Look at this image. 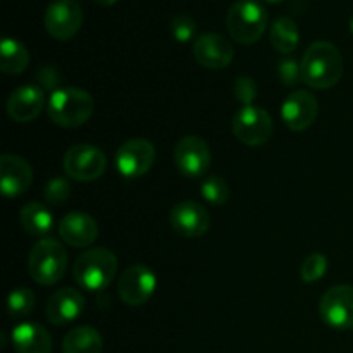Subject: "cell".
Segmentation results:
<instances>
[{"mask_svg": "<svg viewBox=\"0 0 353 353\" xmlns=\"http://www.w3.org/2000/svg\"><path fill=\"white\" fill-rule=\"evenodd\" d=\"M300 68H302V81L310 88H333L343 76V55L336 45L330 41H314L303 54Z\"/></svg>", "mask_w": 353, "mask_h": 353, "instance_id": "6da1fadb", "label": "cell"}, {"mask_svg": "<svg viewBox=\"0 0 353 353\" xmlns=\"http://www.w3.org/2000/svg\"><path fill=\"white\" fill-rule=\"evenodd\" d=\"M93 109H95V100L86 90L65 86L52 93L47 112L57 126L78 128L92 117Z\"/></svg>", "mask_w": 353, "mask_h": 353, "instance_id": "7a4b0ae2", "label": "cell"}, {"mask_svg": "<svg viewBox=\"0 0 353 353\" xmlns=\"http://www.w3.org/2000/svg\"><path fill=\"white\" fill-rule=\"evenodd\" d=\"M117 272V257L107 248H90L76 259L72 276L81 288L102 292L112 283Z\"/></svg>", "mask_w": 353, "mask_h": 353, "instance_id": "3957f363", "label": "cell"}, {"mask_svg": "<svg viewBox=\"0 0 353 353\" xmlns=\"http://www.w3.org/2000/svg\"><path fill=\"white\" fill-rule=\"evenodd\" d=\"M68 269V252L54 238H41L31 248L28 271L38 285L50 286L61 281Z\"/></svg>", "mask_w": 353, "mask_h": 353, "instance_id": "277c9868", "label": "cell"}, {"mask_svg": "<svg viewBox=\"0 0 353 353\" xmlns=\"http://www.w3.org/2000/svg\"><path fill=\"white\" fill-rule=\"evenodd\" d=\"M226 26L234 41L252 45L264 34L268 26V10L257 0H238L228 10Z\"/></svg>", "mask_w": 353, "mask_h": 353, "instance_id": "5b68a950", "label": "cell"}, {"mask_svg": "<svg viewBox=\"0 0 353 353\" xmlns=\"http://www.w3.org/2000/svg\"><path fill=\"white\" fill-rule=\"evenodd\" d=\"M107 169V157L99 147L78 143L64 155V171L74 181H95Z\"/></svg>", "mask_w": 353, "mask_h": 353, "instance_id": "8992f818", "label": "cell"}, {"mask_svg": "<svg viewBox=\"0 0 353 353\" xmlns=\"http://www.w3.org/2000/svg\"><path fill=\"white\" fill-rule=\"evenodd\" d=\"M233 134L248 147H259L272 134V117L262 107L243 105L233 117Z\"/></svg>", "mask_w": 353, "mask_h": 353, "instance_id": "52a82bcc", "label": "cell"}, {"mask_svg": "<svg viewBox=\"0 0 353 353\" xmlns=\"http://www.w3.org/2000/svg\"><path fill=\"white\" fill-rule=\"evenodd\" d=\"M45 30L52 38L68 41L83 26V9L76 0H54L45 10Z\"/></svg>", "mask_w": 353, "mask_h": 353, "instance_id": "ba28073f", "label": "cell"}, {"mask_svg": "<svg viewBox=\"0 0 353 353\" xmlns=\"http://www.w3.org/2000/svg\"><path fill=\"white\" fill-rule=\"evenodd\" d=\"M321 319L333 330H353V286L336 285L319 302Z\"/></svg>", "mask_w": 353, "mask_h": 353, "instance_id": "9c48e42d", "label": "cell"}, {"mask_svg": "<svg viewBox=\"0 0 353 353\" xmlns=\"http://www.w3.org/2000/svg\"><path fill=\"white\" fill-rule=\"evenodd\" d=\"M155 162V147L145 138H131L116 152V168L121 176L137 179L147 174Z\"/></svg>", "mask_w": 353, "mask_h": 353, "instance_id": "30bf717a", "label": "cell"}, {"mask_svg": "<svg viewBox=\"0 0 353 353\" xmlns=\"http://www.w3.org/2000/svg\"><path fill=\"white\" fill-rule=\"evenodd\" d=\"M157 288V278L147 265L134 264L121 274L117 292L126 305L138 307L147 303Z\"/></svg>", "mask_w": 353, "mask_h": 353, "instance_id": "8fae6325", "label": "cell"}, {"mask_svg": "<svg viewBox=\"0 0 353 353\" xmlns=\"http://www.w3.org/2000/svg\"><path fill=\"white\" fill-rule=\"evenodd\" d=\"M174 162L185 178H202L210 165V148L203 138L188 134L174 148Z\"/></svg>", "mask_w": 353, "mask_h": 353, "instance_id": "7c38bea8", "label": "cell"}, {"mask_svg": "<svg viewBox=\"0 0 353 353\" xmlns=\"http://www.w3.org/2000/svg\"><path fill=\"white\" fill-rule=\"evenodd\" d=\"M319 114V102L307 90H296L286 97L281 107V117L292 131H305L312 126Z\"/></svg>", "mask_w": 353, "mask_h": 353, "instance_id": "4fadbf2b", "label": "cell"}, {"mask_svg": "<svg viewBox=\"0 0 353 353\" xmlns=\"http://www.w3.org/2000/svg\"><path fill=\"white\" fill-rule=\"evenodd\" d=\"M193 57L207 69H224L234 57V48L230 40L217 33L200 34L193 43Z\"/></svg>", "mask_w": 353, "mask_h": 353, "instance_id": "5bb4252c", "label": "cell"}, {"mask_svg": "<svg viewBox=\"0 0 353 353\" xmlns=\"http://www.w3.org/2000/svg\"><path fill=\"white\" fill-rule=\"evenodd\" d=\"M169 223L172 230L186 238H199L205 234L210 228L209 212L199 202H181L172 207L169 214Z\"/></svg>", "mask_w": 353, "mask_h": 353, "instance_id": "9a60e30c", "label": "cell"}, {"mask_svg": "<svg viewBox=\"0 0 353 353\" xmlns=\"http://www.w3.org/2000/svg\"><path fill=\"white\" fill-rule=\"evenodd\" d=\"M33 181V169L30 162L14 154H3L0 157V186L7 199L21 196Z\"/></svg>", "mask_w": 353, "mask_h": 353, "instance_id": "2e32d148", "label": "cell"}, {"mask_svg": "<svg viewBox=\"0 0 353 353\" xmlns=\"http://www.w3.org/2000/svg\"><path fill=\"white\" fill-rule=\"evenodd\" d=\"M43 105V88L37 85H23L10 93L7 100V112L16 123H30L37 119Z\"/></svg>", "mask_w": 353, "mask_h": 353, "instance_id": "e0dca14e", "label": "cell"}, {"mask_svg": "<svg viewBox=\"0 0 353 353\" xmlns=\"http://www.w3.org/2000/svg\"><path fill=\"white\" fill-rule=\"evenodd\" d=\"M85 310V299L74 288H61L48 299L45 316L55 326L72 323Z\"/></svg>", "mask_w": 353, "mask_h": 353, "instance_id": "ac0fdd59", "label": "cell"}, {"mask_svg": "<svg viewBox=\"0 0 353 353\" xmlns=\"http://www.w3.org/2000/svg\"><path fill=\"white\" fill-rule=\"evenodd\" d=\"M59 234L69 247H90L99 238V224L90 214L71 212L61 219Z\"/></svg>", "mask_w": 353, "mask_h": 353, "instance_id": "d6986e66", "label": "cell"}, {"mask_svg": "<svg viewBox=\"0 0 353 353\" xmlns=\"http://www.w3.org/2000/svg\"><path fill=\"white\" fill-rule=\"evenodd\" d=\"M12 345L17 353H50L52 338L43 326L37 323H21L12 330Z\"/></svg>", "mask_w": 353, "mask_h": 353, "instance_id": "ffe728a7", "label": "cell"}, {"mask_svg": "<svg viewBox=\"0 0 353 353\" xmlns=\"http://www.w3.org/2000/svg\"><path fill=\"white\" fill-rule=\"evenodd\" d=\"M102 334L92 326H78L65 334L62 353H102Z\"/></svg>", "mask_w": 353, "mask_h": 353, "instance_id": "44dd1931", "label": "cell"}, {"mask_svg": "<svg viewBox=\"0 0 353 353\" xmlns=\"http://www.w3.org/2000/svg\"><path fill=\"white\" fill-rule=\"evenodd\" d=\"M30 64V52L16 38H3L0 43V71L16 76L26 71Z\"/></svg>", "mask_w": 353, "mask_h": 353, "instance_id": "7402d4cb", "label": "cell"}, {"mask_svg": "<svg viewBox=\"0 0 353 353\" xmlns=\"http://www.w3.org/2000/svg\"><path fill=\"white\" fill-rule=\"evenodd\" d=\"M19 219L24 231L30 233L31 236H45L54 228V216H52L50 209L38 202L26 203L21 209Z\"/></svg>", "mask_w": 353, "mask_h": 353, "instance_id": "603a6c76", "label": "cell"}, {"mask_svg": "<svg viewBox=\"0 0 353 353\" xmlns=\"http://www.w3.org/2000/svg\"><path fill=\"white\" fill-rule=\"evenodd\" d=\"M269 38H271V45L276 50L281 52V54H292L299 47V26L290 17H279V19H276L272 23Z\"/></svg>", "mask_w": 353, "mask_h": 353, "instance_id": "cb8c5ba5", "label": "cell"}, {"mask_svg": "<svg viewBox=\"0 0 353 353\" xmlns=\"http://www.w3.org/2000/svg\"><path fill=\"white\" fill-rule=\"evenodd\" d=\"M34 309V295L31 290L19 286L10 292L9 302H7V312L12 319H23L30 316Z\"/></svg>", "mask_w": 353, "mask_h": 353, "instance_id": "d4e9b609", "label": "cell"}, {"mask_svg": "<svg viewBox=\"0 0 353 353\" xmlns=\"http://www.w3.org/2000/svg\"><path fill=\"white\" fill-rule=\"evenodd\" d=\"M203 200L210 203V205L221 207L228 202L230 199V186L219 176H207L200 186Z\"/></svg>", "mask_w": 353, "mask_h": 353, "instance_id": "484cf974", "label": "cell"}, {"mask_svg": "<svg viewBox=\"0 0 353 353\" xmlns=\"http://www.w3.org/2000/svg\"><path fill=\"white\" fill-rule=\"evenodd\" d=\"M327 271V259L323 254H310L303 261L302 269H300V278L305 283L319 281Z\"/></svg>", "mask_w": 353, "mask_h": 353, "instance_id": "4316f807", "label": "cell"}, {"mask_svg": "<svg viewBox=\"0 0 353 353\" xmlns=\"http://www.w3.org/2000/svg\"><path fill=\"white\" fill-rule=\"evenodd\" d=\"M69 195H71V183L65 178H54L45 186L43 196L48 205H62L69 199Z\"/></svg>", "mask_w": 353, "mask_h": 353, "instance_id": "83f0119b", "label": "cell"}, {"mask_svg": "<svg viewBox=\"0 0 353 353\" xmlns=\"http://www.w3.org/2000/svg\"><path fill=\"white\" fill-rule=\"evenodd\" d=\"M171 33L176 41L179 43H186L192 40L196 33V23L193 17L186 16V14H179L171 21Z\"/></svg>", "mask_w": 353, "mask_h": 353, "instance_id": "f1b7e54d", "label": "cell"}, {"mask_svg": "<svg viewBox=\"0 0 353 353\" xmlns=\"http://www.w3.org/2000/svg\"><path fill=\"white\" fill-rule=\"evenodd\" d=\"M234 97H236L238 102L245 103V105H252V102L257 97V86H255L254 79L247 78V76H241L234 83Z\"/></svg>", "mask_w": 353, "mask_h": 353, "instance_id": "f546056e", "label": "cell"}, {"mask_svg": "<svg viewBox=\"0 0 353 353\" xmlns=\"http://www.w3.org/2000/svg\"><path fill=\"white\" fill-rule=\"evenodd\" d=\"M279 78L286 86H296L302 79V68L295 62V59H285L279 62Z\"/></svg>", "mask_w": 353, "mask_h": 353, "instance_id": "4dcf8cb0", "label": "cell"}, {"mask_svg": "<svg viewBox=\"0 0 353 353\" xmlns=\"http://www.w3.org/2000/svg\"><path fill=\"white\" fill-rule=\"evenodd\" d=\"M93 2L99 3V6H102V7H110V6H114L117 0H93Z\"/></svg>", "mask_w": 353, "mask_h": 353, "instance_id": "1f68e13d", "label": "cell"}, {"mask_svg": "<svg viewBox=\"0 0 353 353\" xmlns=\"http://www.w3.org/2000/svg\"><path fill=\"white\" fill-rule=\"evenodd\" d=\"M265 2H269V3H281L283 0H265Z\"/></svg>", "mask_w": 353, "mask_h": 353, "instance_id": "d6a6232c", "label": "cell"}, {"mask_svg": "<svg viewBox=\"0 0 353 353\" xmlns=\"http://www.w3.org/2000/svg\"><path fill=\"white\" fill-rule=\"evenodd\" d=\"M350 31L353 33V16L350 17Z\"/></svg>", "mask_w": 353, "mask_h": 353, "instance_id": "836d02e7", "label": "cell"}]
</instances>
